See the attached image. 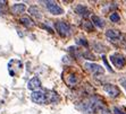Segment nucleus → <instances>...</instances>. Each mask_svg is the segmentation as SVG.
Here are the masks:
<instances>
[{
	"mask_svg": "<svg viewBox=\"0 0 126 114\" xmlns=\"http://www.w3.org/2000/svg\"><path fill=\"white\" fill-rule=\"evenodd\" d=\"M120 85L123 86V88L126 91V79H122V80H120Z\"/></svg>",
	"mask_w": 126,
	"mask_h": 114,
	"instance_id": "4be33fe9",
	"label": "nucleus"
},
{
	"mask_svg": "<svg viewBox=\"0 0 126 114\" xmlns=\"http://www.w3.org/2000/svg\"><path fill=\"white\" fill-rule=\"evenodd\" d=\"M103 89L110 97H118L120 95V91L117 86L111 85V84H106L103 86Z\"/></svg>",
	"mask_w": 126,
	"mask_h": 114,
	"instance_id": "20e7f679",
	"label": "nucleus"
},
{
	"mask_svg": "<svg viewBox=\"0 0 126 114\" xmlns=\"http://www.w3.org/2000/svg\"><path fill=\"white\" fill-rule=\"evenodd\" d=\"M44 3H46L48 10H49L52 15H56L57 16V15L64 14V9H63L60 6H58L56 1H44Z\"/></svg>",
	"mask_w": 126,
	"mask_h": 114,
	"instance_id": "7ed1b4c3",
	"label": "nucleus"
},
{
	"mask_svg": "<svg viewBox=\"0 0 126 114\" xmlns=\"http://www.w3.org/2000/svg\"><path fill=\"white\" fill-rule=\"evenodd\" d=\"M21 22H22V24H23V25H25L26 27H32L33 25H34L33 21L30 17H27V16H24V17H22L21 18Z\"/></svg>",
	"mask_w": 126,
	"mask_h": 114,
	"instance_id": "ddd939ff",
	"label": "nucleus"
},
{
	"mask_svg": "<svg viewBox=\"0 0 126 114\" xmlns=\"http://www.w3.org/2000/svg\"><path fill=\"white\" fill-rule=\"evenodd\" d=\"M77 44H81V45L88 46V42L84 41V38H79V40H77Z\"/></svg>",
	"mask_w": 126,
	"mask_h": 114,
	"instance_id": "aec40b11",
	"label": "nucleus"
},
{
	"mask_svg": "<svg viewBox=\"0 0 126 114\" xmlns=\"http://www.w3.org/2000/svg\"><path fill=\"white\" fill-rule=\"evenodd\" d=\"M124 40H125V42H126V35H124Z\"/></svg>",
	"mask_w": 126,
	"mask_h": 114,
	"instance_id": "5701e85b",
	"label": "nucleus"
},
{
	"mask_svg": "<svg viewBox=\"0 0 126 114\" xmlns=\"http://www.w3.org/2000/svg\"><path fill=\"white\" fill-rule=\"evenodd\" d=\"M106 36L110 40V41H117L122 37V34H120L119 31L117 29H108L107 32H106Z\"/></svg>",
	"mask_w": 126,
	"mask_h": 114,
	"instance_id": "6e6552de",
	"label": "nucleus"
},
{
	"mask_svg": "<svg viewBox=\"0 0 126 114\" xmlns=\"http://www.w3.org/2000/svg\"><path fill=\"white\" fill-rule=\"evenodd\" d=\"M109 19L111 22H114V23H118V22L120 21V17H119V15L117 14V12H112L110 16H109Z\"/></svg>",
	"mask_w": 126,
	"mask_h": 114,
	"instance_id": "dca6fc26",
	"label": "nucleus"
},
{
	"mask_svg": "<svg viewBox=\"0 0 126 114\" xmlns=\"http://www.w3.org/2000/svg\"><path fill=\"white\" fill-rule=\"evenodd\" d=\"M40 87H41V81H40V79L38 77H33L27 84V88L33 91H36Z\"/></svg>",
	"mask_w": 126,
	"mask_h": 114,
	"instance_id": "423d86ee",
	"label": "nucleus"
},
{
	"mask_svg": "<svg viewBox=\"0 0 126 114\" xmlns=\"http://www.w3.org/2000/svg\"><path fill=\"white\" fill-rule=\"evenodd\" d=\"M109 59H110L111 63L114 64V67H116L117 69H123L126 66V58L122 53H112Z\"/></svg>",
	"mask_w": 126,
	"mask_h": 114,
	"instance_id": "f257e3e1",
	"label": "nucleus"
},
{
	"mask_svg": "<svg viewBox=\"0 0 126 114\" xmlns=\"http://www.w3.org/2000/svg\"><path fill=\"white\" fill-rule=\"evenodd\" d=\"M93 114H110V112H109V110L106 107L105 104H103V105L99 106V107L93 112Z\"/></svg>",
	"mask_w": 126,
	"mask_h": 114,
	"instance_id": "4468645a",
	"label": "nucleus"
},
{
	"mask_svg": "<svg viewBox=\"0 0 126 114\" xmlns=\"http://www.w3.org/2000/svg\"><path fill=\"white\" fill-rule=\"evenodd\" d=\"M25 10H26V6L24 3H15L14 6L12 7V12L14 15L23 14Z\"/></svg>",
	"mask_w": 126,
	"mask_h": 114,
	"instance_id": "1a4fd4ad",
	"label": "nucleus"
},
{
	"mask_svg": "<svg viewBox=\"0 0 126 114\" xmlns=\"http://www.w3.org/2000/svg\"><path fill=\"white\" fill-rule=\"evenodd\" d=\"M102 59H103V62H105L106 67H107V69H108V71H110V72H112V69H111V68H110V66H109V63H108V61H107V59H106V57H105V56L102 57Z\"/></svg>",
	"mask_w": 126,
	"mask_h": 114,
	"instance_id": "6ab92c4d",
	"label": "nucleus"
},
{
	"mask_svg": "<svg viewBox=\"0 0 126 114\" xmlns=\"http://www.w3.org/2000/svg\"><path fill=\"white\" fill-rule=\"evenodd\" d=\"M64 79H65V81L67 82L68 86H75L77 84V81H79L77 76L75 75V73H73V72H69L68 75H66V73H65V75H64Z\"/></svg>",
	"mask_w": 126,
	"mask_h": 114,
	"instance_id": "0eeeda50",
	"label": "nucleus"
},
{
	"mask_svg": "<svg viewBox=\"0 0 126 114\" xmlns=\"http://www.w3.org/2000/svg\"><path fill=\"white\" fill-rule=\"evenodd\" d=\"M112 112H114V114H126L125 112H123L122 110H119L118 107H114V110H112Z\"/></svg>",
	"mask_w": 126,
	"mask_h": 114,
	"instance_id": "412c9836",
	"label": "nucleus"
},
{
	"mask_svg": "<svg viewBox=\"0 0 126 114\" xmlns=\"http://www.w3.org/2000/svg\"><path fill=\"white\" fill-rule=\"evenodd\" d=\"M93 47L95 49V51H98V52H103V51L106 50V47L100 43H93Z\"/></svg>",
	"mask_w": 126,
	"mask_h": 114,
	"instance_id": "f3484780",
	"label": "nucleus"
},
{
	"mask_svg": "<svg viewBox=\"0 0 126 114\" xmlns=\"http://www.w3.org/2000/svg\"><path fill=\"white\" fill-rule=\"evenodd\" d=\"M75 11H76V14L81 15L83 17H88L89 15H90V10L88 9V7L82 6V5H79V6L75 8Z\"/></svg>",
	"mask_w": 126,
	"mask_h": 114,
	"instance_id": "9d476101",
	"label": "nucleus"
},
{
	"mask_svg": "<svg viewBox=\"0 0 126 114\" xmlns=\"http://www.w3.org/2000/svg\"><path fill=\"white\" fill-rule=\"evenodd\" d=\"M55 27H56V31L58 32V34L60 36H63V37L70 35V27L65 22H56Z\"/></svg>",
	"mask_w": 126,
	"mask_h": 114,
	"instance_id": "f03ea898",
	"label": "nucleus"
},
{
	"mask_svg": "<svg viewBox=\"0 0 126 114\" xmlns=\"http://www.w3.org/2000/svg\"><path fill=\"white\" fill-rule=\"evenodd\" d=\"M91 19H92V24H93V26L95 25V26L99 27V28H102V27L105 26V22H103L100 17L95 16V15H93V16H92Z\"/></svg>",
	"mask_w": 126,
	"mask_h": 114,
	"instance_id": "f8f14e48",
	"label": "nucleus"
},
{
	"mask_svg": "<svg viewBox=\"0 0 126 114\" xmlns=\"http://www.w3.org/2000/svg\"><path fill=\"white\" fill-rule=\"evenodd\" d=\"M85 69L88 71H90V72L92 73H103V68L101 67V66H99V64H95V63H91V62H86V63L84 64Z\"/></svg>",
	"mask_w": 126,
	"mask_h": 114,
	"instance_id": "39448f33",
	"label": "nucleus"
},
{
	"mask_svg": "<svg viewBox=\"0 0 126 114\" xmlns=\"http://www.w3.org/2000/svg\"><path fill=\"white\" fill-rule=\"evenodd\" d=\"M7 10V2L0 1V15H3Z\"/></svg>",
	"mask_w": 126,
	"mask_h": 114,
	"instance_id": "a211bd4d",
	"label": "nucleus"
},
{
	"mask_svg": "<svg viewBox=\"0 0 126 114\" xmlns=\"http://www.w3.org/2000/svg\"><path fill=\"white\" fill-rule=\"evenodd\" d=\"M82 26H83V28L86 29V31H89V32H92V31L94 29V26H93V24H92V22L86 21V19L82 23Z\"/></svg>",
	"mask_w": 126,
	"mask_h": 114,
	"instance_id": "2eb2a0df",
	"label": "nucleus"
},
{
	"mask_svg": "<svg viewBox=\"0 0 126 114\" xmlns=\"http://www.w3.org/2000/svg\"><path fill=\"white\" fill-rule=\"evenodd\" d=\"M29 11H30V14L32 15L33 17H35V18H41L42 17V12H41V10L39 9V7H36V6H32V7H30V9H29Z\"/></svg>",
	"mask_w": 126,
	"mask_h": 114,
	"instance_id": "9b49d317",
	"label": "nucleus"
}]
</instances>
